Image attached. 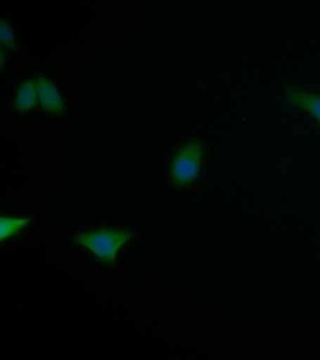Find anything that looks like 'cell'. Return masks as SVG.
I'll use <instances>...</instances> for the list:
<instances>
[{
  "instance_id": "6da1fadb",
  "label": "cell",
  "mask_w": 320,
  "mask_h": 360,
  "mask_svg": "<svg viewBox=\"0 0 320 360\" xmlns=\"http://www.w3.org/2000/svg\"><path fill=\"white\" fill-rule=\"evenodd\" d=\"M133 236L134 233L129 229L103 228L79 233L74 238V241L90 250L101 262L113 266L118 251L132 240Z\"/></svg>"
},
{
  "instance_id": "7a4b0ae2",
  "label": "cell",
  "mask_w": 320,
  "mask_h": 360,
  "mask_svg": "<svg viewBox=\"0 0 320 360\" xmlns=\"http://www.w3.org/2000/svg\"><path fill=\"white\" fill-rule=\"evenodd\" d=\"M204 148L197 140L187 142L177 150L169 166V177L174 187H186L198 179L203 162Z\"/></svg>"
},
{
  "instance_id": "3957f363",
  "label": "cell",
  "mask_w": 320,
  "mask_h": 360,
  "mask_svg": "<svg viewBox=\"0 0 320 360\" xmlns=\"http://www.w3.org/2000/svg\"><path fill=\"white\" fill-rule=\"evenodd\" d=\"M38 98L41 108L46 112L63 113L65 110V103L58 89L53 81L46 76H39L36 79Z\"/></svg>"
},
{
  "instance_id": "277c9868",
  "label": "cell",
  "mask_w": 320,
  "mask_h": 360,
  "mask_svg": "<svg viewBox=\"0 0 320 360\" xmlns=\"http://www.w3.org/2000/svg\"><path fill=\"white\" fill-rule=\"evenodd\" d=\"M285 97L290 105L309 113L320 127V94L310 92L305 89L290 87L286 91Z\"/></svg>"
},
{
  "instance_id": "5b68a950",
  "label": "cell",
  "mask_w": 320,
  "mask_h": 360,
  "mask_svg": "<svg viewBox=\"0 0 320 360\" xmlns=\"http://www.w3.org/2000/svg\"><path fill=\"white\" fill-rule=\"evenodd\" d=\"M39 102L36 79H28L19 86L14 98V107L18 110H29Z\"/></svg>"
},
{
  "instance_id": "8992f818",
  "label": "cell",
  "mask_w": 320,
  "mask_h": 360,
  "mask_svg": "<svg viewBox=\"0 0 320 360\" xmlns=\"http://www.w3.org/2000/svg\"><path fill=\"white\" fill-rule=\"evenodd\" d=\"M31 221L30 218H12V217H1L0 219V239L12 238L26 228Z\"/></svg>"
},
{
  "instance_id": "52a82bcc",
  "label": "cell",
  "mask_w": 320,
  "mask_h": 360,
  "mask_svg": "<svg viewBox=\"0 0 320 360\" xmlns=\"http://www.w3.org/2000/svg\"><path fill=\"white\" fill-rule=\"evenodd\" d=\"M0 41L5 48L9 49H16L17 48L13 30L4 19H1V23H0Z\"/></svg>"
},
{
  "instance_id": "ba28073f",
  "label": "cell",
  "mask_w": 320,
  "mask_h": 360,
  "mask_svg": "<svg viewBox=\"0 0 320 360\" xmlns=\"http://www.w3.org/2000/svg\"><path fill=\"white\" fill-rule=\"evenodd\" d=\"M4 49L1 51V65H4Z\"/></svg>"
}]
</instances>
